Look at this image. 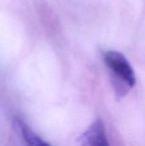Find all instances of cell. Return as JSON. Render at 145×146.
Listing matches in <instances>:
<instances>
[{"mask_svg":"<svg viewBox=\"0 0 145 146\" xmlns=\"http://www.w3.org/2000/svg\"><path fill=\"white\" fill-rule=\"evenodd\" d=\"M103 60L110 72L111 83L117 99L126 97L136 85L134 69L126 57L116 50L104 53Z\"/></svg>","mask_w":145,"mask_h":146,"instance_id":"6da1fadb","label":"cell"},{"mask_svg":"<svg viewBox=\"0 0 145 146\" xmlns=\"http://www.w3.org/2000/svg\"><path fill=\"white\" fill-rule=\"evenodd\" d=\"M79 146H110L102 119H96L79 139Z\"/></svg>","mask_w":145,"mask_h":146,"instance_id":"7a4b0ae2","label":"cell"},{"mask_svg":"<svg viewBox=\"0 0 145 146\" xmlns=\"http://www.w3.org/2000/svg\"><path fill=\"white\" fill-rule=\"evenodd\" d=\"M21 131L24 140L28 146H50L48 143L44 141L40 137H38L27 125L19 121Z\"/></svg>","mask_w":145,"mask_h":146,"instance_id":"3957f363","label":"cell"}]
</instances>
